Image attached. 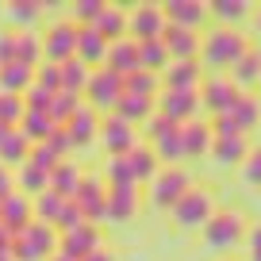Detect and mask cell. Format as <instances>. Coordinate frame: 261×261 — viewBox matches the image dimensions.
Returning <instances> with one entry per match:
<instances>
[{
    "instance_id": "6da1fadb",
    "label": "cell",
    "mask_w": 261,
    "mask_h": 261,
    "mask_svg": "<svg viewBox=\"0 0 261 261\" xmlns=\"http://www.w3.org/2000/svg\"><path fill=\"white\" fill-rule=\"evenodd\" d=\"M200 50H204V62L212 65V69H230V65L250 50V42H246V35L234 31V27H212L207 39L200 42Z\"/></svg>"
},
{
    "instance_id": "7a4b0ae2",
    "label": "cell",
    "mask_w": 261,
    "mask_h": 261,
    "mask_svg": "<svg viewBox=\"0 0 261 261\" xmlns=\"http://www.w3.org/2000/svg\"><path fill=\"white\" fill-rule=\"evenodd\" d=\"M58 238H62V234H58L50 223L35 219L23 234H16V242H12V257H16V261H50L58 253Z\"/></svg>"
},
{
    "instance_id": "3957f363",
    "label": "cell",
    "mask_w": 261,
    "mask_h": 261,
    "mask_svg": "<svg viewBox=\"0 0 261 261\" xmlns=\"http://www.w3.org/2000/svg\"><path fill=\"white\" fill-rule=\"evenodd\" d=\"M212 215H215V196L207 192L204 185H200V188L192 185V188L177 200V207L169 212V219L177 223L180 230H204V223L212 219Z\"/></svg>"
},
{
    "instance_id": "277c9868",
    "label": "cell",
    "mask_w": 261,
    "mask_h": 261,
    "mask_svg": "<svg viewBox=\"0 0 261 261\" xmlns=\"http://www.w3.org/2000/svg\"><path fill=\"white\" fill-rule=\"evenodd\" d=\"M246 215L238 212V207H223V212H215L212 219L204 223V242L212 246V250H230V246H242L246 242Z\"/></svg>"
},
{
    "instance_id": "5b68a950",
    "label": "cell",
    "mask_w": 261,
    "mask_h": 261,
    "mask_svg": "<svg viewBox=\"0 0 261 261\" xmlns=\"http://www.w3.org/2000/svg\"><path fill=\"white\" fill-rule=\"evenodd\" d=\"M123 92H127L123 89V77L115 73V69H108V65H96L92 77H89V89H85V104H89L92 112H100V115H112Z\"/></svg>"
},
{
    "instance_id": "8992f818",
    "label": "cell",
    "mask_w": 261,
    "mask_h": 261,
    "mask_svg": "<svg viewBox=\"0 0 261 261\" xmlns=\"http://www.w3.org/2000/svg\"><path fill=\"white\" fill-rule=\"evenodd\" d=\"M146 188H150V204H154L158 212H173L177 200L192 188V180H188V173L177 165V169H158V177L150 180Z\"/></svg>"
},
{
    "instance_id": "52a82bcc",
    "label": "cell",
    "mask_w": 261,
    "mask_h": 261,
    "mask_svg": "<svg viewBox=\"0 0 261 261\" xmlns=\"http://www.w3.org/2000/svg\"><path fill=\"white\" fill-rule=\"evenodd\" d=\"M42 54H46V62H69V58H77V23L73 19H58V23L46 27V35H42Z\"/></svg>"
},
{
    "instance_id": "ba28073f",
    "label": "cell",
    "mask_w": 261,
    "mask_h": 261,
    "mask_svg": "<svg viewBox=\"0 0 261 261\" xmlns=\"http://www.w3.org/2000/svg\"><path fill=\"white\" fill-rule=\"evenodd\" d=\"M154 108L165 115V119H173L177 127H185V123H192L196 115H200V89L196 92H177V89H162L154 100Z\"/></svg>"
},
{
    "instance_id": "9c48e42d",
    "label": "cell",
    "mask_w": 261,
    "mask_h": 261,
    "mask_svg": "<svg viewBox=\"0 0 261 261\" xmlns=\"http://www.w3.org/2000/svg\"><path fill=\"white\" fill-rule=\"evenodd\" d=\"M165 27H169V19H165L162 4H139V8L127 12V35H130L135 42H142V39H162Z\"/></svg>"
},
{
    "instance_id": "30bf717a",
    "label": "cell",
    "mask_w": 261,
    "mask_h": 261,
    "mask_svg": "<svg viewBox=\"0 0 261 261\" xmlns=\"http://www.w3.org/2000/svg\"><path fill=\"white\" fill-rule=\"evenodd\" d=\"M100 142H104L108 158H115V154H127V150L139 146V130H135V123L119 119V115L112 112V115L100 119Z\"/></svg>"
},
{
    "instance_id": "8fae6325",
    "label": "cell",
    "mask_w": 261,
    "mask_h": 261,
    "mask_svg": "<svg viewBox=\"0 0 261 261\" xmlns=\"http://www.w3.org/2000/svg\"><path fill=\"white\" fill-rule=\"evenodd\" d=\"M238 96H242V89H238L230 77H207V81L200 85V108H207L212 119L215 115H227Z\"/></svg>"
},
{
    "instance_id": "7c38bea8",
    "label": "cell",
    "mask_w": 261,
    "mask_h": 261,
    "mask_svg": "<svg viewBox=\"0 0 261 261\" xmlns=\"http://www.w3.org/2000/svg\"><path fill=\"white\" fill-rule=\"evenodd\" d=\"M77 204H81V212H85V219L89 223H108V180H100V177H81V188H77V196H73Z\"/></svg>"
},
{
    "instance_id": "4fadbf2b",
    "label": "cell",
    "mask_w": 261,
    "mask_h": 261,
    "mask_svg": "<svg viewBox=\"0 0 261 261\" xmlns=\"http://www.w3.org/2000/svg\"><path fill=\"white\" fill-rule=\"evenodd\" d=\"M100 227L96 223H81V227L73 230H65L62 238H58V253H65V257H73V261H85L89 253L100 250Z\"/></svg>"
},
{
    "instance_id": "5bb4252c",
    "label": "cell",
    "mask_w": 261,
    "mask_h": 261,
    "mask_svg": "<svg viewBox=\"0 0 261 261\" xmlns=\"http://www.w3.org/2000/svg\"><path fill=\"white\" fill-rule=\"evenodd\" d=\"M0 223H4L12 234H23V230L35 223V204H31V196H23L19 188H16L12 196H4V200H0Z\"/></svg>"
},
{
    "instance_id": "9a60e30c",
    "label": "cell",
    "mask_w": 261,
    "mask_h": 261,
    "mask_svg": "<svg viewBox=\"0 0 261 261\" xmlns=\"http://www.w3.org/2000/svg\"><path fill=\"white\" fill-rule=\"evenodd\" d=\"M162 12H165L169 23L188 27V31H200V27L207 23V16H212V8H207V4H196V0H165Z\"/></svg>"
},
{
    "instance_id": "2e32d148",
    "label": "cell",
    "mask_w": 261,
    "mask_h": 261,
    "mask_svg": "<svg viewBox=\"0 0 261 261\" xmlns=\"http://www.w3.org/2000/svg\"><path fill=\"white\" fill-rule=\"evenodd\" d=\"M162 89H177V92H196L200 89V62H169L162 69Z\"/></svg>"
},
{
    "instance_id": "e0dca14e",
    "label": "cell",
    "mask_w": 261,
    "mask_h": 261,
    "mask_svg": "<svg viewBox=\"0 0 261 261\" xmlns=\"http://www.w3.org/2000/svg\"><path fill=\"white\" fill-rule=\"evenodd\" d=\"M108 69H115L119 77H130L135 69H142V62H139V42L130 39V35H123V39H115L112 46H108Z\"/></svg>"
},
{
    "instance_id": "ac0fdd59",
    "label": "cell",
    "mask_w": 261,
    "mask_h": 261,
    "mask_svg": "<svg viewBox=\"0 0 261 261\" xmlns=\"http://www.w3.org/2000/svg\"><path fill=\"white\" fill-rule=\"evenodd\" d=\"M162 39H165V46H169V58H173V62H188V58L200 54V31H188V27L169 23Z\"/></svg>"
},
{
    "instance_id": "d6986e66",
    "label": "cell",
    "mask_w": 261,
    "mask_h": 261,
    "mask_svg": "<svg viewBox=\"0 0 261 261\" xmlns=\"http://www.w3.org/2000/svg\"><path fill=\"white\" fill-rule=\"evenodd\" d=\"M100 119H104L100 112H92L89 104H81V112H77L73 119L65 123V130H69L73 146H89V142H96V139H100Z\"/></svg>"
},
{
    "instance_id": "ffe728a7",
    "label": "cell",
    "mask_w": 261,
    "mask_h": 261,
    "mask_svg": "<svg viewBox=\"0 0 261 261\" xmlns=\"http://www.w3.org/2000/svg\"><path fill=\"white\" fill-rule=\"evenodd\" d=\"M108 46H112V42H108L96 27H77V58H81L85 65L96 69L100 62H108Z\"/></svg>"
},
{
    "instance_id": "44dd1931",
    "label": "cell",
    "mask_w": 261,
    "mask_h": 261,
    "mask_svg": "<svg viewBox=\"0 0 261 261\" xmlns=\"http://www.w3.org/2000/svg\"><path fill=\"white\" fill-rule=\"evenodd\" d=\"M180 139H185V158H200V154H212L215 130H212V123L192 119V123L180 127Z\"/></svg>"
},
{
    "instance_id": "7402d4cb",
    "label": "cell",
    "mask_w": 261,
    "mask_h": 261,
    "mask_svg": "<svg viewBox=\"0 0 261 261\" xmlns=\"http://www.w3.org/2000/svg\"><path fill=\"white\" fill-rule=\"evenodd\" d=\"M139 215V188H108V223H127Z\"/></svg>"
},
{
    "instance_id": "603a6c76",
    "label": "cell",
    "mask_w": 261,
    "mask_h": 261,
    "mask_svg": "<svg viewBox=\"0 0 261 261\" xmlns=\"http://www.w3.org/2000/svg\"><path fill=\"white\" fill-rule=\"evenodd\" d=\"M127 165H130V173H135L139 185H150V180L158 177V169H162V162H158L150 142H139L135 150H127Z\"/></svg>"
},
{
    "instance_id": "cb8c5ba5",
    "label": "cell",
    "mask_w": 261,
    "mask_h": 261,
    "mask_svg": "<svg viewBox=\"0 0 261 261\" xmlns=\"http://www.w3.org/2000/svg\"><path fill=\"white\" fill-rule=\"evenodd\" d=\"M150 146H154V154H158V162H162V169H177V165L185 162V139H180V127L165 130L162 139H154Z\"/></svg>"
},
{
    "instance_id": "d4e9b609",
    "label": "cell",
    "mask_w": 261,
    "mask_h": 261,
    "mask_svg": "<svg viewBox=\"0 0 261 261\" xmlns=\"http://www.w3.org/2000/svg\"><path fill=\"white\" fill-rule=\"evenodd\" d=\"M31 85H35V69H31V65H23V62H8V65H0V92L23 96Z\"/></svg>"
},
{
    "instance_id": "484cf974",
    "label": "cell",
    "mask_w": 261,
    "mask_h": 261,
    "mask_svg": "<svg viewBox=\"0 0 261 261\" xmlns=\"http://www.w3.org/2000/svg\"><path fill=\"white\" fill-rule=\"evenodd\" d=\"M154 96H139V92H123L119 104H115V115L127 123H146L150 115H154Z\"/></svg>"
},
{
    "instance_id": "4316f807",
    "label": "cell",
    "mask_w": 261,
    "mask_h": 261,
    "mask_svg": "<svg viewBox=\"0 0 261 261\" xmlns=\"http://www.w3.org/2000/svg\"><path fill=\"white\" fill-rule=\"evenodd\" d=\"M230 81L238 89H250V85H261V50H246L234 65H230Z\"/></svg>"
},
{
    "instance_id": "83f0119b",
    "label": "cell",
    "mask_w": 261,
    "mask_h": 261,
    "mask_svg": "<svg viewBox=\"0 0 261 261\" xmlns=\"http://www.w3.org/2000/svg\"><path fill=\"white\" fill-rule=\"evenodd\" d=\"M246 154H250L246 135H230V139H215V142H212V158H215L219 165H242Z\"/></svg>"
},
{
    "instance_id": "f1b7e54d",
    "label": "cell",
    "mask_w": 261,
    "mask_h": 261,
    "mask_svg": "<svg viewBox=\"0 0 261 261\" xmlns=\"http://www.w3.org/2000/svg\"><path fill=\"white\" fill-rule=\"evenodd\" d=\"M81 177H85V173L77 169V165L69 162V158H65V162L58 165L54 173H50V188H54V192L62 196V200H73V196H77V188H81Z\"/></svg>"
},
{
    "instance_id": "f546056e",
    "label": "cell",
    "mask_w": 261,
    "mask_h": 261,
    "mask_svg": "<svg viewBox=\"0 0 261 261\" xmlns=\"http://www.w3.org/2000/svg\"><path fill=\"white\" fill-rule=\"evenodd\" d=\"M16 188L35 200V196H42V192L50 188V173L39 169V165H31V162H23V165L16 169Z\"/></svg>"
},
{
    "instance_id": "4dcf8cb0",
    "label": "cell",
    "mask_w": 261,
    "mask_h": 261,
    "mask_svg": "<svg viewBox=\"0 0 261 261\" xmlns=\"http://www.w3.org/2000/svg\"><path fill=\"white\" fill-rule=\"evenodd\" d=\"M89 77H92V65H85L81 58H69V62H62V92H77V96H85V89H89Z\"/></svg>"
},
{
    "instance_id": "1f68e13d",
    "label": "cell",
    "mask_w": 261,
    "mask_h": 261,
    "mask_svg": "<svg viewBox=\"0 0 261 261\" xmlns=\"http://www.w3.org/2000/svg\"><path fill=\"white\" fill-rule=\"evenodd\" d=\"M27 158H31V139H27L23 130L16 127V130H12V135H8V139L0 142V162L8 165V169H12V165H16V169H19V165H23Z\"/></svg>"
},
{
    "instance_id": "d6a6232c",
    "label": "cell",
    "mask_w": 261,
    "mask_h": 261,
    "mask_svg": "<svg viewBox=\"0 0 261 261\" xmlns=\"http://www.w3.org/2000/svg\"><path fill=\"white\" fill-rule=\"evenodd\" d=\"M227 115L238 123V127H242V135H246V130H253V127L261 123V100L253 96V92H242V96L234 100V108H230Z\"/></svg>"
},
{
    "instance_id": "836d02e7",
    "label": "cell",
    "mask_w": 261,
    "mask_h": 261,
    "mask_svg": "<svg viewBox=\"0 0 261 261\" xmlns=\"http://www.w3.org/2000/svg\"><path fill=\"white\" fill-rule=\"evenodd\" d=\"M92 27H96L108 42H115V39H123V35H127V12L115 8V4H104V12L96 16V23H92Z\"/></svg>"
},
{
    "instance_id": "e575fe53",
    "label": "cell",
    "mask_w": 261,
    "mask_h": 261,
    "mask_svg": "<svg viewBox=\"0 0 261 261\" xmlns=\"http://www.w3.org/2000/svg\"><path fill=\"white\" fill-rule=\"evenodd\" d=\"M139 62H142V69H165V65L173 62L169 58V46H165V39H142L139 42Z\"/></svg>"
},
{
    "instance_id": "d590c367",
    "label": "cell",
    "mask_w": 261,
    "mask_h": 261,
    "mask_svg": "<svg viewBox=\"0 0 261 261\" xmlns=\"http://www.w3.org/2000/svg\"><path fill=\"white\" fill-rule=\"evenodd\" d=\"M54 127H58V123L50 119V112H31V108H27L23 123H19V130H23L27 139H31V146H35V142H46Z\"/></svg>"
},
{
    "instance_id": "8d00e7d4",
    "label": "cell",
    "mask_w": 261,
    "mask_h": 261,
    "mask_svg": "<svg viewBox=\"0 0 261 261\" xmlns=\"http://www.w3.org/2000/svg\"><path fill=\"white\" fill-rule=\"evenodd\" d=\"M123 89L158 100V92H162V73H154V69H135L130 77H123Z\"/></svg>"
},
{
    "instance_id": "74e56055",
    "label": "cell",
    "mask_w": 261,
    "mask_h": 261,
    "mask_svg": "<svg viewBox=\"0 0 261 261\" xmlns=\"http://www.w3.org/2000/svg\"><path fill=\"white\" fill-rule=\"evenodd\" d=\"M42 35L39 31H19V39H16V62H23V65H39L42 62Z\"/></svg>"
},
{
    "instance_id": "f35d334b",
    "label": "cell",
    "mask_w": 261,
    "mask_h": 261,
    "mask_svg": "<svg viewBox=\"0 0 261 261\" xmlns=\"http://www.w3.org/2000/svg\"><path fill=\"white\" fill-rule=\"evenodd\" d=\"M104 180H108V188H139V180H135V173H130V165H127V154L108 158Z\"/></svg>"
},
{
    "instance_id": "ab89813d",
    "label": "cell",
    "mask_w": 261,
    "mask_h": 261,
    "mask_svg": "<svg viewBox=\"0 0 261 261\" xmlns=\"http://www.w3.org/2000/svg\"><path fill=\"white\" fill-rule=\"evenodd\" d=\"M81 104H85V96H77V92H54V104H50V119L54 123H69L77 112H81Z\"/></svg>"
},
{
    "instance_id": "60d3db41",
    "label": "cell",
    "mask_w": 261,
    "mask_h": 261,
    "mask_svg": "<svg viewBox=\"0 0 261 261\" xmlns=\"http://www.w3.org/2000/svg\"><path fill=\"white\" fill-rule=\"evenodd\" d=\"M31 204H35V219H39V223H50V227H54L58 215H62V204H65V200L54 192V188H46L42 196H35Z\"/></svg>"
},
{
    "instance_id": "b9f144b4",
    "label": "cell",
    "mask_w": 261,
    "mask_h": 261,
    "mask_svg": "<svg viewBox=\"0 0 261 261\" xmlns=\"http://www.w3.org/2000/svg\"><path fill=\"white\" fill-rule=\"evenodd\" d=\"M212 16L223 19V27H230V23H238L242 16H250V4H246V0H215Z\"/></svg>"
},
{
    "instance_id": "7bdbcfd3",
    "label": "cell",
    "mask_w": 261,
    "mask_h": 261,
    "mask_svg": "<svg viewBox=\"0 0 261 261\" xmlns=\"http://www.w3.org/2000/svg\"><path fill=\"white\" fill-rule=\"evenodd\" d=\"M35 85H42L46 92H62V65L42 58V62L35 65Z\"/></svg>"
},
{
    "instance_id": "ee69618b",
    "label": "cell",
    "mask_w": 261,
    "mask_h": 261,
    "mask_svg": "<svg viewBox=\"0 0 261 261\" xmlns=\"http://www.w3.org/2000/svg\"><path fill=\"white\" fill-rule=\"evenodd\" d=\"M27 162H31V165H39V169H46V173H54L58 165L65 162V158L58 154V150L50 146V142H35V146H31V158H27Z\"/></svg>"
},
{
    "instance_id": "f6af8a7d",
    "label": "cell",
    "mask_w": 261,
    "mask_h": 261,
    "mask_svg": "<svg viewBox=\"0 0 261 261\" xmlns=\"http://www.w3.org/2000/svg\"><path fill=\"white\" fill-rule=\"evenodd\" d=\"M100 12H104V0H77L73 8H69V19H73L77 27H92Z\"/></svg>"
},
{
    "instance_id": "bcb514c9",
    "label": "cell",
    "mask_w": 261,
    "mask_h": 261,
    "mask_svg": "<svg viewBox=\"0 0 261 261\" xmlns=\"http://www.w3.org/2000/svg\"><path fill=\"white\" fill-rule=\"evenodd\" d=\"M4 16H8L12 23H35V19L42 16V4H35V0H12L8 8H4Z\"/></svg>"
},
{
    "instance_id": "7dc6e473",
    "label": "cell",
    "mask_w": 261,
    "mask_h": 261,
    "mask_svg": "<svg viewBox=\"0 0 261 261\" xmlns=\"http://www.w3.org/2000/svg\"><path fill=\"white\" fill-rule=\"evenodd\" d=\"M81 223H89V219H85V212H81V204H77V200H65L62 215H58V223H54V230H58V234H65V230L81 227Z\"/></svg>"
},
{
    "instance_id": "c3c4849f",
    "label": "cell",
    "mask_w": 261,
    "mask_h": 261,
    "mask_svg": "<svg viewBox=\"0 0 261 261\" xmlns=\"http://www.w3.org/2000/svg\"><path fill=\"white\" fill-rule=\"evenodd\" d=\"M23 104L31 108V112H50V104H54V92H46L42 85H31V89L23 92Z\"/></svg>"
},
{
    "instance_id": "681fc988",
    "label": "cell",
    "mask_w": 261,
    "mask_h": 261,
    "mask_svg": "<svg viewBox=\"0 0 261 261\" xmlns=\"http://www.w3.org/2000/svg\"><path fill=\"white\" fill-rule=\"evenodd\" d=\"M242 180L246 185H261V146H253L242 162Z\"/></svg>"
},
{
    "instance_id": "f907efd6",
    "label": "cell",
    "mask_w": 261,
    "mask_h": 261,
    "mask_svg": "<svg viewBox=\"0 0 261 261\" xmlns=\"http://www.w3.org/2000/svg\"><path fill=\"white\" fill-rule=\"evenodd\" d=\"M46 142H50V146H54V150H58L62 158H69V154L77 150V146H73V139H69V130H65L62 123H58V127L50 130V139H46Z\"/></svg>"
},
{
    "instance_id": "816d5d0a",
    "label": "cell",
    "mask_w": 261,
    "mask_h": 261,
    "mask_svg": "<svg viewBox=\"0 0 261 261\" xmlns=\"http://www.w3.org/2000/svg\"><path fill=\"white\" fill-rule=\"evenodd\" d=\"M142 127H146V139L154 142V139H162L165 130H173V127H177V123H173V119H165L162 112H154V115H150L146 123H142Z\"/></svg>"
},
{
    "instance_id": "f5cc1de1",
    "label": "cell",
    "mask_w": 261,
    "mask_h": 261,
    "mask_svg": "<svg viewBox=\"0 0 261 261\" xmlns=\"http://www.w3.org/2000/svg\"><path fill=\"white\" fill-rule=\"evenodd\" d=\"M16 39H19V31H0V65H8V62H16Z\"/></svg>"
},
{
    "instance_id": "db71d44e",
    "label": "cell",
    "mask_w": 261,
    "mask_h": 261,
    "mask_svg": "<svg viewBox=\"0 0 261 261\" xmlns=\"http://www.w3.org/2000/svg\"><path fill=\"white\" fill-rule=\"evenodd\" d=\"M253 253H261V223L246 230V257H253Z\"/></svg>"
},
{
    "instance_id": "11a10c76",
    "label": "cell",
    "mask_w": 261,
    "mask_h": 261,
    "mask_svg": "<svg viewBox=\"0 0 261 261\" xmlns=\"http://www.w3.org/2000/svg\"><path fill=\"white\" fill-rule=\"evenodd\" d=\"M16 192V177H12V169L4 162H0V200H4V196H12Z\"/></svg>"
},
{
    "instance_id": "9f6ffc18",
    "label": "cell",
    "mask_w": 261,
    "mask_h": 261,
    "mask_svg": "<svg viewBox=\"0 0 261 261\" xmlns=\"http://www.w3.org/2000/svg\"><path fill=\"white\" fill-rule=\"evenodd\" d=\"M12 242H16V234H12V230L4 227V223H0V253H4V250H12Z\"/></svg>"
},
{
    "instance_id": "6f0895ef",
    "label": "cell",
    "mask_w": 261,
    "mask_h": 261,
    "mask_svg": "<svg viewBox=\"0 0 261 261\" xmlns=\"http://www.w3.org/2000/svg\"><path fill=\"white\" fill-rule=\"evenodd\" d=\"M85 261H115V253L100 246V250H96V253H89V257H85Z\"/></svg>"
},
{
    "instance_id": "680465c9",
    "label": "cell",
    "mask_w": 261,
    "mask_h": 261,
    "mask_svg": "<svg viewBox=\"0 0 261 261\" xmlns=\"http://www.w3.org/2000/svg\"><path fill=\"white\" fill-rule=\"evenodd\" d=\"M12 130H16V127H8V123H0V142H4V139H8V135H12Z\"/></svg>"
},
{
    "instance_id": "91938a15",
    "label": "cell",
    "mask_w": 261,
    "mask_h": 261,
    "mask_svg": "<svg viewBox=\"0 0 261 261\" xmlns=\"http://www.w3.org/2000/svg\"><path fill=\"white\" fill-rule=\"evenodd\" d=\"M0 261H16V257H12V250H4V253H0Z\"/></svg>"
},
{
    "instance_id": "94428289",
    "label": "cell",
    "mask_w": 261,
    "mask_h": 261,
    "mask_svg": "<svg viewBox=\"0 0 261 261\" xmlns=\"http://www.w3.org/2000/svg\"><path fill=\"white\" fill-rule=\"evenodd\" d=\"M50 261H73V257H65V253H54V257H50Z\"/></svg>"
},
{
    "instance_id": "6125c7cd",
    "label": "cell",
    "mask_w": 261,
    "mask_h": 261,
    "mask_svg": "<svg viewBox=\"0 0 261 261\" xmlns=\"http://www.w3.org/2000/svg\"><path fill=\"white\" fill-rule=\"evenodd\" d=\"M257 31H261V8H257Z\"/></svg>"
},
{
    "instance_id": "be15d7a7",
    "label": "cell",
    "mask_w": 261,
    "mask_h": 261,
    "mask_svg": "<svg viewBox=\"0 0 261 261\" xmlns=\"http://www.w3.org/2000/svg\"><path fill=\"white\" fill-rule=\"evenodd\" d=\"M223 261H234V257H223Z\"/></svg>"
}]
</instances>
